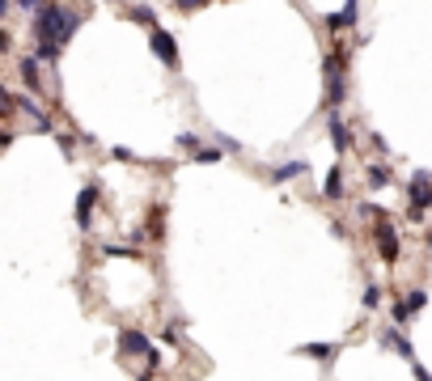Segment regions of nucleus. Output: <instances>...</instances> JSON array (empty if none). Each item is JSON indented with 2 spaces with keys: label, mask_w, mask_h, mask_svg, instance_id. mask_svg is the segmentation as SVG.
<instances>
[{
  "label": "nucleus",
  "mask_w": 432,
  "mask_h": 381,
  "mask_svg": "<svg viewBox=\"0 0 432 381\" xmlns=\"http://www.w3.org/2000/svg\"><path fill=\"white\" fill-rule=\"evenodd\" d=\"M136 381H152V373H148V369H144V373H140V377H136Z\"/></svg>",
  "instance_id": "34"
},
{
  "label": "nucleus",
  "mask_w": 432,
  "mask_h": 381,
  "mask_svg": "<svg viewBox=\"0 0 432 381\" xmlns=\"http://www.w3.org/2000/svg\"><path fill=\"white\" fill-rule=\"evenodd\" d=\"M148 238L152 242L166 238V208H161V203H152V208H148Z\"/></svg>",
  "instance_id": "17"
},
{
  "label": "nucleus",
  "mask_w": 432,
  "mask_h": 381,
  "mask_svg": "<svg viewBox=\"0 0 432 381\" xmlns=\"http://www.w3.org/2000/svg\"><path fill=\"white\" fill-rule=\"evenodd\" d=\"M9 47H13V34L5 30V25H0V56H5V51H9Z\"/></svg>",
  "instance_id": "28"
},
{
  "label": "nucleus",
  "mask_w": 432,
  "mask_h": 381,
  "mask_svg": "<svg viewBox=\"0 0 432 381\" xmlns=\"http://www.w3.org/2000/svg\"><path fill=\"white\" fill-rule=\"evenodd\" d=\"M148 47H152V56H157L166 68H178V38L170 34V30H148Z\"/></svg>",
  "instance_id": "8"
},
{
  "label": "nucleus",
  "mask_w": 432,
  "mask_h": 381,
  "mask_svg": "<svg viewBox=\"0 0 432 381\" xmlns=\"http://www.w3.org/2000/svg\"><path fill=\"white\" fill-rule=\"evenodd\" d=\"M365 183H369V191H386V187L394 183V174H390V165H386V161H369Z\"/></svg>",
  "instance_id": "14"
},
{
  "label": "nucleus",
  "mask_w": 432,
  "mask_h": 381,
  "mask_svg": "<svg viewBox=\"0 0 432 381\" xmlns=\"http://www.w3.org/2000/svg\"><path fill=\"white\" fill-rule=\"evenodd\" d=\"M424 305H428V288H411V292H407V297H398L394 305H390V326H407V322H411L420 310H424Z\"/></svg>",
  "instance_id": "5"
},
{
  "label": "nucleus",
  "mask_w": 432,
  "mask_h": 381,
  "mask_svg": "<svg viewBox=\"0 0 432 381\" xmlns=\"http://www.w3.org/2000/svg\"><path fill=\"white\" fill-rule=\"evenodd\" d=\"M348 195V183H343V165H330L326 170V178H322V199H343Z\"/></svg>",
  "instance_id": "12"
},
{
  "label": "nucleus",
  "mask_w": 432,
  "mask_h": 381,
  "mask_svg": "<svg viewBox=\"0 0 432 381\" xmlns=\"http://www.w3.org/2000/svg\"><path fill=\"white\" fill-rule=\"evenodd\" d=\"M297 351L305 356V360H318V365H330V360H335V356H339V343H301Z\"/></svg>",
  "instance_id": "13"
},
{
  "label": "nucleus",
  "mask_w": 432,
  "mask_h": 381,
  "mask_svg": "<svg viewBox=\"0 0 432 381\" xmlns=\"http://www.w3.org/2000/svg\"><path fill=\"white\" fill-rule=\"evenodd\" d=\"M203 5H208V0H174L178 13H195V9H203Z\"/></svg>",
  "instance_id": "24"
},
{
  "label": "nucleus",
  "mask_w": 432,
  "mask_h": 381,
  "mask_svg": "<svg viewBox=\"0 0 432 381\" xmlns=\"http://www.w3.org/2000/svg\"><path fill=\"white\" fill-rule=\"evenodd\" d=\"M13 144V132H0V148H9Z\"/></svg>",
  "instance_id": "32"
},
{
  "label": "nucleus",
  "mask_w": 432,
  "mask_h": 381,
  "mask_svg": "<svg viewBox=\"0 0 432 381\" xmlns=\"http://www.w3.org/2000/svg\"><path fill=\"white\" fill-rule=\"evenodd\" d=\"M13 111H17V97H13V93H9L5 85H0V119H9Z\"/></svg>",
  "instance_id": "23"
},
{
  "label": "nucleus",
  "mask_w": 432,
  "mask_h": 381,
  "mask_svg": "<svg viewBox=\"0 0 432 381\" xmlns=\"http://www.w3.org/2000/svg\"><path fill=\"white\" fill-rule=\"evenodd\" d=\"M119 351H123V356H132V360H148V356L157 351V347H152V339L144 335V330L123 326V330H119Z\"/></svg>",
  "instance_id": "6"
},
{
  "label": "nucleus",
  "mask_w": 432,
  "mask_h": 381,
  "mask_svg": "<svg viewBox=\"0 0 432 381\" xmlns=\"http://www.w3.org/2000/svg\"><path fill=\"white\" fill-rule=\"evenodd\" d=\"M424 246H428V254H432V229H428V233H424Z\"/></svg>",
  "instance_id": "33"
},
{
  "label": "nucleus",
  "mask_w": 432,
  "mask_h": 381,
  "mask_svg": "<svg viewBox=\"0 0 432 381\" xmlns=\"http://www.w3.org/2000/svg\"><path fill=\"white\" fill-rule=\"evenodd\" d=\"M13 5H17V9H25V13H38L43 5H51V0H13Z\"/></svg>",
  "instance_id": "25"
},
{
  "label": "nucleus",
  "mask_w": 432,
  "mask_h": 381,
  "mask_svg": "<svg viewBox=\"0 0 432 381\" xmlns=\"http://www.w3.org/2000/svg\"><path fill=\"white\" fill-rule=\"evenodd\" d=\"M301 174H310V161H284L271 170V183H288V178H301Z\"/></svg>",
  "instance_id": "16"
},
{
  "label": "nucleus",
  "mask_w": 432,
  "mask_h": 381,
  "mask_svg": "<svg viewBox=\"0 0 432 381\" xmlns=\"http://www.w3.org/2000/svg\"><path fill=\"white\" fill-rule=\"evenodd\" d=\"M178 339H183V335H178V326H166V330H161V343H170V347H178Z\"/></svg>",
  "instance_id": "26"
},
{
  "label": "nucleus",
  "mask_w": 432,
  "mask_h": 381,
  "mask_svg": "<svg viewBox=\"0 0 432 381\" xmlns=\"http://www.w3.org/2000/svg\"><path fill=\"white\" fill-rule=\"evenodd\" d=\"M21 81H25V89H30V93H43V68H38L34 56L21 60Z\"/></svg>",
  "instance_id": "15"
},
{
  "label": "nucleus",
  "mask_w": 432,
  "mask_h": 381,
  "mask_svg": "<svg viewBox=\"0 0 432 381\" xmlns=\"http://www.w3.org/2000/svg\"><path fill=\"white\" fill-rule=\"evenodd\" d=\"M102 254H106V259H140L136 246H119V242H102Z\"/></svg>",
  "instance_id": "19"
},
{
  "label": "nucleus",
  "mask_w": 432,
  "mask_h": 381,
  "mask_svg": "<svg viewBox=\"0 0 432 381\" xmlns=\"http://www.w3.org/2000/svg\"><path fill=\"white\" fill-rule=\"evenodd\" d=\"M326 132H330V144H335V152L343 157V152H352V127L343 115H330L326 119Z\"/></svg>",
  "instance_id": "11"
},
{
  "label": "nucleus",
  "mask_w": 432,
  "mask_h": 381,
  "mask_svg": "<svg viewBox=\"0 0 432 381\" xmlns=\"http://www.w3.org/2000/svg\"><path fill=\"white\" fill-rule=\"evenodd\" d=\"M377 339H381V347H390L394 356H402V360H411V365H416V343L407 339V335H402L398 326H386V330H381Z\"/></svg>",
  "instance_id": "9"
},
{
  "label": "nucleus",
  "mask_w": 432,
  "mask_h": 381,
  "mask_svg": "<svg viewBox=\"0 0 432 381\" xmlns=\"http://www.w3.org/2000/svg\"><path fill=\"white\" fill-rule=\"evenodd\" d=\"M76 25H81V13L76 9H64V5H43L30 21V34L34 43H60L68 47L72 34H76Z\"/></svg>",
  "instance_id": "1"
},
{
  "label": "nucleus",
  "mask_w": 432,
  "mask_h": 381,
  "mask_svg": "<svg viewBox=\"0 0 432 381\" xmlns=\"http://www.w3.org/2000/svg\"><path fill=\"white\" fill-rule=\"evenodd\" d=\"M60 56H64L60 43H34V60H38V64H56Z\"/></svg>",
  "instance_id": "18"
},
{
  "label": "nucleus",
  "mask_w": 432,
  "mask_h": 381,
  "mask_svg": "<svg viewBox=\"0 0 432 381\" xmlns=\"http://www.w3.org/2000/svg\"><path fill=\"white\" fill-rule=\"evenodd\" d=\"M356 17H361V0H348L343 9L326 13V30H330V34H339V30H352V25H356Z\"/></svg>",
  "instance_id": "10"
},
{
  "label": "nucleus",
  "mask_w": 432,
  "mask_h": 381,
  "mask_svg": "<svg viewBox=\"0 0 432 381\" xmlns=\"http://www.w3.org/2000/svg\"><path fill=\"white\" fill-rule=\"evenodd\" d=\"M411 369H416V381H432V373H428L424 365H411Z\"/></svg>",
  "instance_id": "30"
},
{
  "label": "nucleus",
  "mask_w": 432,
  "mask_h": 381,
  "mask_svg": "<svg viewBox=\"0 0 432 381\" xmlns=\"http://www.w3.org/2000/svg\"><path fill=\"white\" fill-rule=\"evenodd\" d=\"M98 191H102V183L98 178H89V183L81 187V195H76V229H93V208H98Z\"/></svg>",
  "instance_id": "7"
},
{
  "label": "nucleus",
  "mask_w": 432,
  "mask_h": 381,
  "mask_svg": "<svg viewBox=\"0 0 432 381\" xmlns=\"http://www.w3.org/2000/svg\"><path fill=\"white\" fill-rule=\"evenodd\" d=\"M127 17L140 21V25H148V30H157V13H152L148 5H132V9H127Z\"/></svg>",
  "instance_id": "20"
},
{
  "label": "nucleus",
  "mask_w": 432,
  "mask_h": 381,
  "mask_svg": "<svg viewBox=\"0 0 432 381\" xmlns=\"http://www.w3.org/2000/svg\"><path fill=\"white\" fill-rule=\"evenodd\" d=\"M381 297H386V288H381V284H365L361 305H365V310H377V305H381Z\"/></svg>",
  "instance_id": "21"
},
{
  "label": "nucleus",
  "mask_w": 432,
  "mask_h": 381,
  "mask_svg": "<svg viewBox=\"0 0 432 381\" xmlns=\"http://www.w3.org/2000/svg\"><path fill=\"white\" fill-rule=\"evenodd\" d=\"M13 13V0H0V17H9Z\"/></svg>",
  "instance_id": "31"
},
{
  "label": "nucleus",
  "mask_w": 432,
  "mask_h": 381,
  "mask_svg": "<svg viewBox=\"0 0 432 381\" xmlns=\"http://www.w3.org/2000/svg\"><path fill=\"white\" fill-rule=\"evenodd\" d=\"M322 97H326L330 111H339L343 97H348V47L343 43L322 60Z\"/></svg>",
  "instance_id": "2"
},
{
  "label": "nucleus",
  "mask_w": 432,
  "mask_h": 381,
  "mask_svg": "<svg viewBox=\"0 0 432 381\" xmlns=\"http://www.w3.org/2000/svg\"><path fill=\"white\" fill-rule=\"evenodd\" d=\"M373 250H377V259L386 263V267H394V263L402 259V238H398L390 212H381V216L373 220Z\"/></svg>",
  "instance_id": "4"
},
{
  "label": "nucleus",
  "mask_w": 432,
  "mask_h": 381,
  "mask_svg": "<svg viewBox=\"0 0 432 381\" xmlns=\"http://www.w3.org/2000/svg\"><path fill=\"white\" fill-rule=\"evenodd\" d=\"M195 144H199V136H191V132L178 136V148H191V152H195Z\"/></svg>",
  "instance_id": "27"
},
{
  "label": "nucleus",
  "mask_w": 432,
  "mask_h": 381,
  "mask_svg": "<svg viewBox=\"0 0 432 381\" xmlns=\"http://www.w3.org/2000/svg\"><path fill=\"white\" fill-rule=\"evenodd\" d=\"M60 144H64V152L72 157V148H76V136H68V132H64V136H60Z\"/></svg>",
  "instance_id": "29"
},
{
  "label": "nucleus",
  "mask_w": 432,
  "mask_h": 381,
  "mask_svg": "<svg viewBox=\"0 0 432 381\" xmlns=\"http://www.w3.org/2000/svg\"><path fill=\"white\" fill-rule=\"evenodd\" d=\"M428 212H432V174L428 170H416L411 178H407V220L424 224Z\"/></svg>",
  "instance_id": "3"
},
{
  "label": "nucleus",
  "mask_w": 432,
  "mask_h": 381,
  "mask_svg": "<svg viewBox=\"0 0 432 381\" xmlns=\"http://www.w3.org/2000/svg\"><path fill=\"white\" fill-rule=\"evenodd\" d=\"M225 157V148H195L191 152V161H199V165H212V161H220Z\"/></svg>",
  "instance_id": "22"
}]
</instances>
